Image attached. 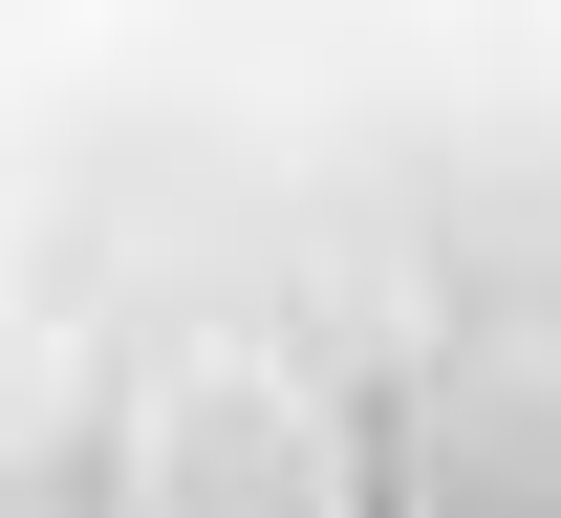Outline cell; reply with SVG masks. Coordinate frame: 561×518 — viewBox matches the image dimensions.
<instances>
[{"mask_svg": "<svg viewBox=\"0 0 561 518\" xmlns=\"http://www.w3.org/2000/svg\"><path fill=\"white\" fill-rule=\"evenodd\" d=\"M108 518H389V453L346 433V389L302 368V346L195 324L108 411Z\"/></svg>", "mask_w": 561, "mask_h": 518, "instance_id": "cell-1", "label": "cell"}, {"mask_svg": "<svg viewBox=\"0 0 561 518\" xmlns=\"http://www.w3.org/2000/svg\"><path fill=\"white\" fill-rule=\"evenodd\" d=\"M389 518H561V324H454L411 368Z\"/></svg>", "mask_w": 561, "mask_h": 518, "instance_id": "cell-2", "label": "cell"}]
</instances>
